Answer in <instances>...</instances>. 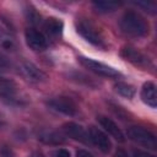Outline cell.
I'll list each match as a JSON object with an SVG mask.
<instances>
[{"mask_svg": "<svg viewBox=\"0 0 157 157\" xmlns=\"http://www.w3.org/2000/svg\"><path fill=\"white\" fill-rule=\"evenodd\" d=\"M119 26L121 32L129 37L139 38L148 33V23L146 20L139 12L132 10H128L123 13Z\"/></svg>", "mask_w": 157, "mask_h": 157, "instance_id": "cell-1", "label": "cell"}, {"mask_svg": "<svg viewBox=\"0 0 157 157\" xmlns=\"http://www.w3.org/2000/svg\"><path fill=\"white\" fill-rule=\"evenodd\" d=\"M76 31L77 33L85 38L87 42L96 47H104V39L97 27L87 20H78L76 22Z\"/></svg>", "mask_w": 157, "mask_h": 157, "instance_id": "cell-2", "label": "cell"}, {"mask_svg": "<svg viewBox=\"0 0 157 157\" xmlns=\"http://www.w3.org/2000/svg\"><path fill=\"white\" fill-rule=\"evenodd\" d=\"M128 137L134 141L137 145H141L144 147H147L150 150H155L157 146L156 136L147 129L141 126H130L126 131Z\"/></svg>", "mask_w": 157, "mask_h": 157, "instance_id": "cell-3", "label": "cell"}, {"mask_svg": "<svg viewBox=\"0 0 157 157\" xmlns=\"http://www.w3.org/2000/svg\"><path fill=\"white\" fill-rule=\"evenodd\" d=\"M78 61L87 70H90V71H92V72H94L99 76H104V77H118V76H120L119 71H117L112 66H108V65H105L103 63H99L97 60L85 58V56H80Z\"/></svg>", "mask_w": 157, "mask_h": 157, "instance_id": "cell-4", "label": "cell"}, {"mask_svg": "<svg viewBox=\"0 0 157 157\" xmlns=\"http://www.w3.org/2000/svg\"><path fill=\"white\" fill-rule=\"evenodd\" d=\"M48 107L58 113L72 117L76 114L77 112V105L76 103L70 98V97H65V96H59V97H54L50 98L47 102Z\"/></svg>", "mask_w": 157, "mask_h": 157, "instance_id": "cell-5", "label": "cell"}, {"mask_svg": "<svg viewBox=\"0 0 157 157\" xmlns=\"http://www.w3.org/2000/svg\"><path fill=\"white\" fill-rule=\"evenodd\" d=\"M87 134H88L90 144L96 146L103 153H108L112 150V141L109 140L108 135L105 132H103L101 129H98L96 126H90Z\"/></svg>", "mask_w": 157, "mask_h": 157, "instance_id": "cell-6", "label": "cell"}, {"mask_svg": "<svg viewBox=\"0 0 157 157\" xmlns=\"http://www.w3.org/2000/svg\"><path fill=\"white\" fill-rule=\"evenodd\" d=\"M120 54H121V56L124 59H126L128 61H130L134 65L140 66V67H146V66H148L151 64L148 58L145 54H142L139 49H136V48H134L131 45H124L121 48Z\"/></svg>", "mask_w": 157, "mask_h": 157, "instance_id": "cell-7", "label": "cell"}, {"mask_svg": "<svg viewBox=\"0 0 157 157\" xmlns=\"http://www.w3.org/2000/svg\"><path fill=\"white\" fill-rule=\"evenodd\" d=\"M25 39L27 45L33 50H44L48 47L47 37L36 28H28L25 32Z\"/></svg>", "mask_w": 157, "mask_h": 157, "instance_id": "cell-8", "label": "cell"}, {"mask_svg": "<svg viewBox=\"0 0 157 157\" xmlns=\"http://www.w3.org/2000/svg\"><path fill=\"white\" fill-rule=\"evenodd\" d=\"M63 131L66 134V136H69L76 141H80L83 144H90L87 131L85 130V128L82 125H80L77 123H72V121L65 123L63 125Z\"/></svg>", "mask_w": 157, "mask_h": 157, "instance_id": "cell-9", "label": "cell"}, {"mask_svg": "<svg viewBox=\"0 0 157 157\" xmlns=\"http://www.w3.org/2000/svg\"><path fill=\"white\" fill-rule=\"evenodd\" d=\"M97 120H98V123L101 124V126H102L112 137H114L117 141H119V142H124V141H125V135L123 134V131L120 130V128H119L110 118H108V117H105V115H99V117L97 118Z\"/></svg>", "mask_w": 157, "mask_h": 157, "instance_id": "cell-10", "label": "cell"}, {"mask_svg": "<svg viewBox=\"0 0 157 157\" xmlns=\"http://www.w3.org/2000/svg\"><path fill=\"white\" fill-rule=\"evenodd\" d=\"M21 71L26 78H28L29 81H33V82H43L47 78L45 74L38 66H36L33 63H29V61L22 63Z\"/></svg>", "mask_w": 157, "mask_h": 157, "instance_id": "cell-11", "label": "cell"}, {"mask_svg": "<svg viewBox=\"0 0 157 157\" xmlns=\"http://www.w3.org/2000/svg\"><path fill=\"white\" fill-rule=\"evenodd\" d=\"M16 93H17V86L12 80L5 78L0 76V98L12 102L16 99Z\"/></svg>", "mask_w": 157, "mask_h": 157, "instance_id": "cell-12", "label": "cell"}, {"mask_svg": "<svg viewBox=\"0 0 157 157\" xmlns=\"http://www.w3.org/2000/svg\"><path fill=\"white\" fill-rule=\"evenodd\" d=\"M141 99L145 104H147L151 108H156L157 107V94H156V86L153 82L148 81L145 82L142 88H141Z\"/></svg>", "mask_w": 157, "mask_h": 157, "instance_id": "cell-13", "label": "cell"}, {"mask_svg": "<svg viewBox=\"0 0 157 157\" xmlns=\"http://www.w3.org/2000/svg\"><path fill=\"white\" fill-rule=\"evenodd\" d=\"M38 140L45 145H60L65 142V137L58 131L45 130L38 134Z\"/></svg>", "mask_w": 157, "mask_h": 157, "instance_id": "cell-14", "label": "cell"}, {"mask_svg": "<svg viewBox=\"0 0 157 157\" xmlns=\"http://www.w3.org/2000/svg\"><path fill=\"white\" fill-rule=\"evenodd\" d=\"M44 28L47 31V33L52 37H59L63 33V28H64V23L55 17H49L45 20L44 23Z\"/></svg>", "mask_w": 157, "mask_h": 157, "instance_id": "cell-15", "label": "cell"}, {"mask_svg": "<svg viewBox=\"0 0 157 157\" xmlns=\"http://www.w3.org/2000/svg\"><path fill=\"white\" fill-rule=\"evenodd\" d=\"M94 10L99 13H108V12H113L119 7V2L115 1H93L92 2Z\"/></svg>", "mask_w": 157, "mask_h": 157, "instance_id": "cell-16", "label": "cell"}, {"mask_svg": "<svg viewBox=\"0 0 157 157\" xmlns=\"http://www.w3.org/2000/svg\"><path fill=\"white\" fill-rule=\"evenodd\" d=\"M0 48L7 52H12L16 48V43L13 38L9 33H6L1 27H0Z\"/></svg>", "mask_w": 157, "mask_h": 157, "instance_id": "cell-17", "label": "cell"}, {"mask_svg": "<svg viewBox=\"0 0 157 157\" xmlns=\"http://www.w3.org/2000/svg\"><path fill=\"white\" fill-rule=\"evenodd\" d=\"M114 88H115V91H117L120 96H123V97H125V98H132L134 94H135V87H134L132 85H130V83L118 82V83H115Z\"/></svg>", "mask_w": 157, "mask_h": 157, "instance_id": "cell-18", "label": "cell"}, {"mask_svg": "<svg viewBox=\"0 0 157 157\" xmlns=\"http://www.w3.org/2000/svg\"><path fill=\"white\" fill-rule=\"evenodd\" d=\"M70 77L72 80H75L76 82H81V83H85L86 86H90V87H96L97 85L93 82V80L91 77H87L86 75L83 74H80V72H74L70 75Z\"/></svg>", "mask_w": 157, "mask_h": 157, "instance_id": "cell-19", "label": "cell"}, {"mask_svg": "<svg viewBox=\"0 0 157 157\" xmlns=\"http://www.w3.org/2000/svg\"><path fill=\"white\" fill-rule=\"evenodd\" d=\"M136 5L142 7V9H145V11H147L150 13H155L156 12V4H153V2H150V1H137Z\"/></svg>", "mask_w": 157, "mask_h": 157, "instance_id": "cell-20", "label": "cell"}, {"mask_svg": "<svg viewBox=\"0 0 157 157\" xmlns=\"http://www.w3.org/2000/svg\"><path fill=\"white\" fill-rule=\"evenodd\" d=\"M9 69H10V61H9V59L4 54L0 53V72H5Z\"/></svg>", "mask_w": 157, "mask_h": 157, "instance_id": "cell-21", "label": "cell"}, {"mask_svg": "<svg viewBox=\"0 0 157 157\" xmlns=\"http://www.w3.org/2000/svg\"><path fill=\"white\" fill-rule=\"evenodd\" d=\"M50 156L52 157H71L70 156V152L65 148H58V150H54L50 152Z\"/></svg>", "mask_w": 157, "mask_h": 157, "instance_id": "cell-22", "label": "cell"}, {"mask_svg": "<svg viewBox=\"0 0 157 157\" xmlns=\"http://www.w3.org/2000/svg\"><path fill=\"white\" fill-rule=\"evenodd\" d=\"M0 157H15V153L9 146H2L0 148Z\"/></svg>", "mask_w": 157, "mask_h": 157, "instance_id": "cell-23", "label": "cell"}, {"mask_svg": "<svg viewBox=\"0 0 157 157\" xmlns=\"http://www.w3.org/2000/svg\"><path fill=\"white\" fill-rule=\"evenodd\" d=\"M132 157H155V156H152V155H150L145 151H141V150H135Z\"/></svg>", "mask_w": 157, "mask_h": 157, "instance_id": "cell-24", "label": "cell"}, {"mask_svg": "<svg viewBox=\"0 0 157 157\" xmlns=\"http://www.w3.org/2000/svg\"><path fill=\"white\" fill-rule=\"evenodd\" d=\"M76 157H94V156L86 150H78L76 152Z\"/></svg>", "mask_w": 157, "mask_h": 157, "instance_id": "cell-25", "label": "cell"}, {"mask_svg": "<svg viewBox=\"0 0 157 157\" xmlns=\"http://www.w3.org/2000/svg\"><path fill=\"white\" fill-rule=\"evenodd\" d=\"M114 157H129V156H128V153H126L124 150L119 148V150H117V151H115Z\"/></svg>", "mask_w": 157, "mask_h": 157, "instance_id": "cell-26", "label": "cell"}, {"mask_svg": "<svg viewBox=\"0 0 157 157\" xmlns=\"http://www.w3.org/2000/svg\"><path fill=\"white\" fill-rule=\"evenodd\" d=\"M28 157H45L40 151H34V152H32Z\"/></svg>", "mask_w": 157, "mask_h": 157, "instance_id": "cell-27", "label": "cell"}, {"mask_svg": "<svg viewBox=\"0 0 157 157\" xmlns=\"http://www.w3.org/2000/svg\"><path fill=\"white\" fill-rule=\"evenodd\" d=\"M5 125V121H4V119H2V117L0 115V128H2Z\"/></svg>", "mask_w": 157, "mask_h": 157, "instance_id": "cell-28", "label": "cell"}]
</instances>
